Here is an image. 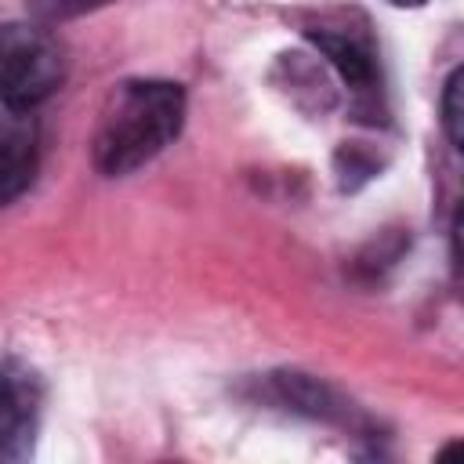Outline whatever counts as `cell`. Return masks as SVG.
I'll return each instance as SVG.
<instances>
[{"label":"cell","mask_w":464,"mask_h":464,"mask_svg":"<svg viewBox=\"0 0 464 464\" xmlns=\"http://www.w3.org/2000/svg\"><path fill=\"white\" fill-rule=\"evenodd\" d=\"M185 123V87L170 80L120 83L94 127L91 160L102 174L120 178L160 156Z\"/></svg>","instance_id":"obj_1"},{"label":"cell","mask_w":464,"mask_h":464,"mask_svg":"<svg viewBox=\"0 0 464 464\" xmlns=\"http://www.w3.org/2000/svg\"><path fill=\"white\" fill-rule=\"evenodd\" d=\"M65 80V47L40 22L0 25V105L29 112Z\"/></svg>","instance_id":"obj_2"},{"label":"cell","mask_w":464,"mask_h":464,"mask_svg":"<svg viewBox=\"0 0 464 464\" xmlns=\"http://www.w3.org/2000/svg\"><path fill=\"white\" fill-rule=\"evenodd\" d=\"M40 413V384L29 370L0 362V460H22L33 453Z\"/></svg>","instance_id":"obj_3"},{"label":"cell","mask_w":464,"mask_h":464,"mask_svg":"<svg viewBox=\"0 0 464 464\" xmlns=\"http://www.w3.org/2000/svg\"><path fill=\"white\" fill-rule=\"evenodd\" d=\"M308 36H312L315 51L344 80V87L355 94V105H377L381 76H377V54H373L370 40H362L355 33H337V29H312Z\"/></svg>","instance_id":"obj_4"},{"label":"cell","mask_w":464,"mask_h":464,"mask_svg":"<svg viewBox=\"0 0 464 464\" xmlns=\"http://www.w3.org/2000/svg\"><path fill=\"white\" fill-rule=\"evenodd\" d=\"M40 167V130L29 112L7 109L0 116V207L18 199Z\"/></svg>","instance_id":"obj_5"},{"label":"cell","mask_w":464,"mask_h":464,"mask_svg":"<svg viewBox=\"0 0 464 464\" xmlns=\"http://www.w3.org/2000/svg\"><path fill=\"white\" fill-rule=\"evenodd\" d=\"M268 388L294 413H304V417H315V420H344L348 417V402L326 381H319L312 373L283 370V373L268 377Z\"/></svg>","instance_id":"obj_6"},{"label":"cell","mask_w":464,"mask_h":464,"mask_svg":"<svg viewBox=\"0 0 464 464\" xmlns=\"http://www.w3.org/2000/svg\"><path fill=\"white\" fill-rule=\"evenodd\" d=\"M460 94H464V69H453L450 80H446V91H442V127H446V138L457 149L464 141V105H460Z\"/></svg>","instance_id":"obj_7"},{"label":"cell","mask_w":464,"mask_h":464,"mask_svg":"<svg viewBox=\"0 0 464 464\" xmlns=\"http://www.w3.org/2000/svg\"><path fill=\"white\" fill-rule=\"evenodd\" d=\"M102 4H112V0H29V11L36 22H65V18H80Z\"/></svg>","instance_id":"obj_8"},{"label":"cell","mask_w":464,"mask_h":464,"mask_svg":"<svg viewBox=\"0 0 464 464\" xmlns=\"http://www.w3.org/2000/svg\"><path fill=\"white\" fill-rule=\"evenodd\" d=\"M392 7H420V4H428V0H388Z\"/></svg>","instance_id":"obj_9"}]
</instances>
